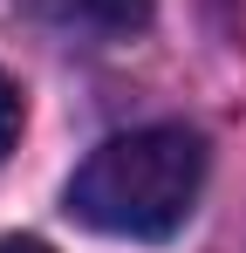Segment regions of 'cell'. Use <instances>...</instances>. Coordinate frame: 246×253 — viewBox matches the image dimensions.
<instances>
[{
    "label": "cell",
    "instance_id": "obj_2",
    "mask_svg": "<svg viewBox=\"0 0 246 253\" xmlns=\"http://www.w3.org/2000/svg\"><path fill=\"white\" fill-rule=\"evenodd\" d=\"M35 14H48L55 28H76V35H137L151 28V0H28Z\"/></svg>",
    "mask_w": 246,
    "mask_h": 253
},
{
    "label": "cell",
    "instance_id": "obj_1",
    "mask_svg": "<svg viewBox=\"0 0 246 253\" xmlns=\"http://www.w3.org/2000/svg\"><path fill=\"white\" fill-rule=\"evenodd\" d=\"M205 185V144L178 124L123 130L96 144L69 178V212L117 240H171Z\"/></svg>",
    "mask_w": 246,
    "mask_h": 253
},
{
    "label": "cell",
    "instance_id": "obj_4",
    "mask_svg": "<svg viewBox=\"0 0 246 253\" xmlns=\"http://www.w3.org/2000/svg\"><path fill=\"white\" fill-rule=\"evenodd\" d=\"M0 253H55V247H48V240H28V233H7Z\"/></svg>",
    "mask_w": 246,
    "mask_h": 253
},
{
    "label": "cell",
    "instance_id": "obj_3",
    "mask_svg": "<svg viewBox=\"0 0 246 253\" xmlns=\"http://www.w3.org/2000/svg\"><path fill=\"white\" fill-rule=\"evenodd\" d=\"M14 137H21V89H14L7 76H0V165H7Z\"/></svg>",
    "mask_w": 246,
    "mask_h": 253
}]
</instances>
